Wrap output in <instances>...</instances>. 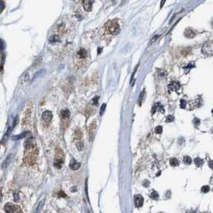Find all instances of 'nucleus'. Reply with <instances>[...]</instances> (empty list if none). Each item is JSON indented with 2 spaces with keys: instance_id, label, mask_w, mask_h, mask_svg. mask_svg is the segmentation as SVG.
I'll return each instance as SVG.
<instances>
[{
  "instance_id": "obj_1",
  "label": "nucleus",
  "mask_w": 213,
  "mask_h": 213,
  "mask_svg": "<svg viewBox=\"0 0 213 213\" xmlns=\"http://www.w3.org/2000/svg\"><path fill=\"white\" fill-rule=\"evenodd\" d=\"M24 147L26 150L24 156V162L31 165L35 162L36 156L38 154L35 140L32 137L28 138L24 143Z\"/></svg>"
},
{
  "instance_id": "obj_2",
  "label": "nucleus",
  "mask_w": 213,
  "mask_h": 213,
  "mask_svg": "<svg viewBox=\"0 0 213 213\" xmlns=\"http://www.w3.org/2000/svg\"><path fill=\"white\" fill-rule=\"evenodd\" d=\"M105 31L109 34L115 35L119 34L120 31V25L116 20H111L105 24Z\"/></svg>"
},
{
  "instance_id": "obj_3",
  "label": "nucleus",
  "mask_w": 213,
  "mask_h": 213,
  "mask_svg": "<svg viewBox=\"0 0 213 213\" xmlns=\"http://www.w3.org/2000/svg\"><path fill=\"white\" fill-rule=\"evenodd\" d=\"M5 211H7V212H10V213H12V212H22V210H20L18 206H15L14 204H7L6 206H5Z\"/></svg>"
},
{
  "instance_id": "obj_4",
  "label": "nucleus",
  "mask_w": 213,
  "mask_h": 213,
  "mask_svg": "<svg viewBox=\"0 0 213 213\" xmlns=\"http://www.w3.org/2000/svg\"><path fill=\"white\" fill-rule=\"evenodd\" d=\"M134 200H135V207L140 208L143 206V198L142 196L140 195H136L134 197Z\"/></svg>"
},
{
  "instance_id": "obj_5",
  "label": "nucleus",
  "mask_w": 213,
  "mask_h": 213,
  "mask_svg": "<svg viewBox=\"0 0 213 213\" xmlns=\"http://www.w3.org/2000/svg\"><path fill=\"white\" fill-rule=\"evenodd\" d=\"M170 91H178L180 89V84L176 81H172L168 86Z\"/></svg>"
},
{
  "instance_id": "obj_6",
  "label": "nucleus",
  "mask_w": 213,
  "mask_h": 213,
  "mask_svg": "<svg viewBox=\"0 0 213 213\" xmlns=\"http://www.w3.org/2000/svg\"><path fill=\"white\" fill-rule=\"evenodd\" d=\"M53 117V115H52V112L50 111H46L43 113L42 115V118L44 121L46 122H49L51 121V120L52 119Z\"/></svg>"
},
{
  "instance_id": "obj_7",
  "label": "nucleus",
  "mask_w": 213,
  "mask_h": 213,
  "mask_svg": "<svg viewBox=\"0 0 213 213\" xmlns=\"http://www.w3.org/2000/svg\"><path fill=\"white\" fill-rule=\"evenodd\" d=\"M83 8L86 11H90L91 10L92 7V0H83Z\"/></svg>"
},
{
  "instance_id": "obj_8",
  "label": "nucleus",
  "mask_w": 213,
  "mask_h": 213,
  "mask_svg": "<svg viewBox=\"0 0 213 213\" xmlns=\"http://www.w3.org/2000/svg\"><path fill=\"white\" fill-rule=\"evenodd\" d=\"M60 40H61V38H60L59 34H52L49 38V42L51 44H55L58 42H60Z\"/></svg>"
},
{
  "instance_id": "obj_9",
  "label": "nucleus",
  "mask_w": 213,
  "mask_h": 213,
  "mask_svg": "<svg viewBox=\"0 0 213 213\" xmlns=\"http://www.w3.org/2000/svg\"><path fill=\"white\" fill-rule=\"evenodd\" d=\"M70 167L72 169V170H78L80 167V164L78 163L76 160H72L71 162H70Z\"/></svg>"
},
{
  "instance_id": "obj_10",
  "label": "nucleus",
  "mask_w": 213,
  "mask_h": 213,
  "mask_svg": "<svg viewBox=\"0 0 213 213\" xmlns=\"http://www.w3.org/2000/svg\"><path fill=\"white\" fill-rule=\"evenodd\" d=\"M31 135V133L29 131H24L23 133H21L20 135H15L14 136L13 140H20V139H23V138H25V137H27Z\"/></svg>"
},
{
  "instance_id": "obj_11",
  "label": "nucleus",
  "mask_w": 213,
  "mask_h": 213,
  "mask_svg": "<svg viewBox=\"0 0 213 213\" xmlns=\"http://www.w3.org/2000/svg\"><path fill=\"white\" fill-rule=\"evenodd\" d=\"M156 111H160V112H162V113L164 112V109L163 106H162L160 103H156V105H155L154 107L152 108V113L156 112Z\"/></svg>"
},
{
  "instance_id": "obj_12",
  "label": "nucleus",
  "mask_w": 213,
  "mask_h": 213,
  "mask_svg": "<svg viewBox=\"0 0 213 213\" xmlns=\"http://www.w3.org/2000/svg\"><path fill=\"white\" fill-rule=\"evenodd\" d=\"M77 55H78L80 59H85L87 55V53L86 51V50L84 49H80L78 52H77Z\"/></svg>"
},
{
  "instance_id": "obj_13",
  "label": "nucleus",
  "mask_w": 213,
  "mask_h": 213,
  "mask_svg": "<svg viewBox=\"0 0 213 213\" xmlns=\"http://www.w3.org/2000/svg\"><path fill=\"white\" fill-rule=\"evenodd\" d=\"M184 35H185L187 38H193V37L195 36V32L193 31L192 30H191V29H188V30H187V31H185Z\"/></svg>"
},
{
  "instance_id": "obj_14",
  "label": "nucleus",
  "mask_w": 213,
  "mask_h": 213,
  "mask_svg": "<svg viewBox=\"0 0 213 213\" xmlns=\"http://www.w3.org/2000/svg\"><path fill=\"white\" fill-rule=\"evenodd\" d=\"M61 115L63 119H68L71 115V113L68 110H65V111H63L62 113H61Z\"/></svg>"
},
{
  "instance_id": "obj_15",
  "label": "nucleus",
  "mask_w": 213,
  "mask_h": 213,
  "mask_svg": "<svg viewBox=\"0 0 213 213\" xmlns=\"http://www.w3.org/2000/svg\"><path fill=\"white\" fill-rule=\"evenodd\" d=\"M170 164H171V166H173V167H176V166H178V165H179L180 161H179L177 159H176V158H172V159L170 160Z\"/></svg>"
},
{
  "instance_id": "obj_16",
  "label": "nucleus",
  "mask_w": 213,
  "mask_h": 213,
  "mask_svg": "<svg viewBox=\"0 0 213 213\" xmlns=\"http://www.w3.org/2000/svg\"><path fill=\"white\" fill-rule=\"evenodd\" d=\"M150 196H151V198L153 199V200H158V199H159V195H158V193H157L156 191H152V192L151 193Z\"/></svg>"
},
{
  "instance_id": "obj_17",
  "label": "nucleus",
  "mask_w": 213,
  "mask_h": 213,
  "mask_svg": "<svg viewBox=\"0 0 213 213\" xmlns=\"http://www.w3.org/2000/svg\"><path fill=\"white\" fill-rule=\"evenodd\" d=\"M184 163L185 164H191L192 163V160L189 156H185L184 158Z\"/></svg>"
},
{
  "instance_id": "obj_18",
  "label": "nucleus",
  "mask_w": 213,
  "mask_h": 213,
  "mask_svg": "<svg viewBox=\"0 0 213 213\" xmlns=\"http://www.w3.org/2000/svg\"><path fill=\"white\" fill-rule=\"evenodd\" d=\"M11 161V155H9L8 156V157H7V159L5 160V162H4V164H3V167L4 168L5 167H7L9 164H10V162Z\"/></svg>"
},
{
  "instance_id": "obj_19",
  "label": "nucleus",
  "mask_w": 213,
  "mask_h": 213,
  "mask_svg": "<svg viewBox=\"0 0 213 213\" xmlns=\"http://www.w3.org/2000/svg\"><path fill=\"white\" fill-rule=\"evenodd\" d=\"M194 162H195V164H196V166H201L202 164H203V163H204V161L201 160V159H200V158H196V159H195V160H194Z\"/></svg>"
},
{
  "instance_id": "obj_20",
  "label": "nucleus",
  "mask_w": 213,
  "mask_h": 213,
  "mask_svg": "<svg viewBox=\"0 0 213 213\" xmlns=\"http://www.w3.org/2000/svg\"><path fill=\"white\" fill-rule=\"evenodd\" d=\"M174 120V116L172 115H167V118H166V122L167 123H171Z\"/></svg>"
},
{
  "instance_id": "obj_21",
  "label": "nucleus",
  "mask_w": 213,
  "mask_h": 213,
  "mask_svg": "<svg viewBox=\"0 0 213 213\" xmlns=\"http://www.w3.org/2000/svg\"><path fill=\"white\" fill-rule=\"evenodd\" d=\"M209 190H210V188H209V187H208V186H204V187L201 188V191H202V192H204V193H207V192H208V191H209Z\"/></svg>"
},
{
  "instance_id": "obj_22",
  "label": "nucleus",
  "mask_w": 213,
  "mask_h": 213,
  "mask_svg": "<svg viewBox=\"0 0 213 213\" xmlns=\"http://www.w3.org/2000/svg\"><path fill=\"white\" fill-rule=\"evenodd\" d=\"M155 131H156V132L158 133V134H161L162 133V131H163V127L161 126H158L157 127H156Z\"/></svg>"
},
{
  "instance_id": "obj_23",
  "label": "nucleus",
  "mask_w": 213,
  "mask_h": 213,
  "mask_svg": "<svg viewBox=\"0 0 213 213\" xmlns=\"http://www.w3.org/2000/svg\"><path fill=\"white\" fill-rule=\"evenodd\" d=\"M144 95H145V91H143L142 93H141V95H140V98H139V103H140L141 102H142V100H143V97H144Z\"/></svg>"
},
{
  "instance_id": "obj_24",
  "label": "nucleus",
  "mask_w": 213,
  "mask_h": 213,
  "mask_svg": "<svg viewBox=\"0 0 213 213\" xmlns=\"http://www.w3.org/2000/svg\"><path fill=\"white\" fill-rule=\"evenodd\" d=\"M186 104H187V103H186L185 100H180V107L181 108H185Z\"/></svg>"
},
{
  "instance_id": "obj_25",
  "label": "nucleus",
  "mask_w": 213,
  "mask_h": 213,
  "mask_svg": "<svg viewBox=\"0 0 213 213\" xmlns=\"http://www.w3.org/2000/svg\"><path fill=\"white\" fill-rule=\"evenodd\" d=\"M43 71H45L42 70V71H38V72H37V74H36V75H35L34 76V78H33V80H35V79L37 78V77H38V76H39L40 75H42V74H43L42 72H43Z\"/></svg>"
},
{
  "instance_id": "obj_26",
  "label": "nucleus",
  "mask_w": 213,
  "mask_h": 213,
  "mask_svg": "<svg viewBox=\"0 0 213 213\" xmlns=\"http://www.w3.org/2000/svg\"><path fill=\"white\" fill-rule=\"evenodd\" d=\"M105 109H106V104H105V103H103V104L102 105L101 108H100V115H103V114L104 113Z\"/></svg>"
},
{
  "instance_id": "obj_27",
  "label": "nucleus",
  "mask_w": 213,
  "mask_h": 213,
  "mask_svg": "<svg viewBox=\"0 0 213 213\" xmlns=\"http://www.w3.org/2000/svg\"><path fill=\"white\" fill-rule=\"evenodd\" d=\"M10 132H11V128H9L8 130H7V134L4 135V138H3V142L5 140H7V138H8V135H10Z\"/></svg>"
},
{
  "instance_id": "obj_28",
  "label": "nucleus",
  "mask_w": 213,
  "mask_h": 213,
  "mask_svg": "<svg viewBox=\"0 0 213 213\" xmlns=\"http://www.w3.org/2000/svg\"><path fill=\"white\" fill-rule=\"evenodd\" d=\"M193 122H194V124H195V126H196V127H197V126H199V125L200 124V120H199V119H197V118H196Z\"/></svg>"
},
{
  "instance_id": "obj_29",
  "label": "nucleus",
  "mask_w": 213,
  "mask_h": 213,
  "mask_svg": "<svg viewBox=\"0 0 213 213\" xmlns=\"http://www.w3.org/2000/svg\"><path fill=\"white\" fill-rule=\"evenodd\" d=\"M98 101H99V97L97 96V97H95L94 99H93V103L95 104V105H97L98 104Z\"/></svg>"
},
{
  "instance_id": "obj_30",
  "label": "nucleus",
  "mask_w": 213,
  "mask_h": 213,
  "mask_svg": "<svg viewBox=\"0 0 213 213\" xmlns=\"http://www.w3.org/2000/svg\"><path fill=\"white\" fill-rule=\"evenodd\" d=\"M29 80H30V78H29V75H28V74H27V75H26V76H25V78H24V81H25V83H28V82H29Z\"/></svg>"
},
{
  "instance_id": "obj_31",
  "label": "nucleus",
  "mask_w": 213,
  "mask_h": 213,
  "mask_svg": "<svg viewBox=\"0 0 213 213\" xmlns=\"http://www.w3.org/2000/svg\"><path fill=\"white\" fill-rule=\"evenodd\" d=\"M1 3H2L1 11H3V9H4V2H3V0H2V1H1Z\"/></svg>"
},
{
  "instance_id": "obj_32",
  "label": "nucleus",
  "mask_w": 213,
  "mask_h": 213,
  "mask_svg": "<svg viewBox=\"0 0 213 213\" xmlns=\"http://www.w3.org/2000/svg\"><path fill=\"white\" fill-rule=\"evenodd\" d=\"M158 37H159L158 35H156V36H155V37H154V38H152V40H151V43H153V42H155V41H156V40L157 39V38H158Z\"/></svg>"
},
{
  "instance_id": "obj_33",
  "label": "nucleus",
  "mask_w": 213,
  "mask_h": 213,
  "mask_svg": "<svg viewBox=\"0 0 213 213\" xmlns=\"http://www.w3.org/2000/svg\"><path fill=\"white\" fill-rule=\"evenodd\" d=\"M209 166L211 169H213V161H210L209 162Z\"/></svg>"
},
{
  "instance_id": "obj_34",
  "label": "nucleus",
  "mask_w": 213,
  "mask_h": 213,
  "mask_svg": "<svg viewBox=\"0 0 213 213\" xmlns=\"http://www.w3.org/2000/svg\"><path fill=\"white\" fill-rule=\"evenodd\" d=\"M166 2V0H162V2H161V4H160V7L162 8L163 7H164V3Z\"/></svg>"
},
{
  "instance_id": "obj_35",
  "label": "nucleus",
  "mask_w": 213,
  "mask_h": 213,
  "mask_svg": "<svg viewBox=\"0 0 213 213\" xmlns=\"http://www.w3.org/2000/svg\"><path fill=\"white\" fill-rule=\"evenodd\" d=\"M18 116H17V117L15 118V120H14V126H15V125H16V123H17V121H18Z\"/></svg>"
},
{
  "instance_id": "obj_36",
  "label": "nucleus",
  "mask_w": 213,
  "mask_h": 213,
  "mask_svg": "<svg viewBox=\"0 0 213 213\" xmlns=\"http://www.w3.org/2000/svg\"><path fill=\"white\" fill-rule=\"evenodd\" d=\"M100 51H101V48H99V51H98V53L100 54Z\"/></svg>"
},
{
  "instance_id": "obj_37",
  "label": "nucleus",
  "mask_w": 213,
  "mask_h": 213,
  "mask_svg": "<svg viewBox=\"0 0 213 213\" xmlns=\"http://www.w3.org/2000/svg\"><path fill=\"white\" fill-rule=\"evenodd\" d=\"M212 26H213V21H212Z\"/></svg>"
}]
</instances>
